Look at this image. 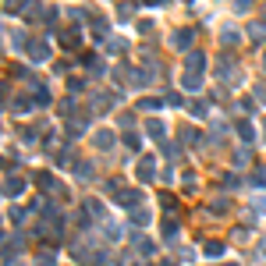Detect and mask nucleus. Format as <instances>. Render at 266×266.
Instances as JSON below:
<instances>
[{"instance_id": "9", "label": "nucleus", "mask_w": 266, "mask_h": 266, "mask_svg": "<svg viewBox=\"0 0 266 266\" xmlns=\"http://www.w3.org/2000/svg\"><path fill=\"white\" fill-rule=\"evenodd\" d=\"M149 135H153V138H163V125H160V121H149Z\"/></svg>"}, {"instance_id": "5", "label": "nucleus", "mask_w": 266, "mask_h": 266, "mask_svg": "<svg viewBox=\"0 0 266 266\" xmlns=\"http://www.w3.org/2000/svg\"><path fill=\"white\" fill-rule=\"evenodd\" d=\"M206 256H209V259H220V256H224V245H220V241H209V245H206Z\"/></svg>"}, {"instance_id": "12", "label": "nucleus", "mask_w": 266, "mask_h": 266, "mask_svg": "<svg viewBox=\"0 0 266 266\" xmlns=\"http://www.w3.org/2000/svg\"><path fill=\"white\" fill-rule=\"evenodd\" d=\"M192 114L196 117H206V103H192Z\"/></svg>"}, {"instance_id": "2", "label": "nucleus", "mask_w": 266, "mask_h": 266, "mask_svg": "<svg viewBox=\"0 0 266 266\" xmlns=\"http://www.w3.org/2000/svg\"><path fill=\"white\" fill-rule=\"evenodd\" d=\"M153 163H156V160H142V163H138V178H142V181H153V178H156V167H153Z\"/></svg>"}, {"instance_id": "7", "label": "nucleus", "mask_w": 266, "mask_h": 266, "mask_svg": "<svg viewBox=\"0 0 266 266\" xmlns=\"http://www.w3.org/2000/svg\"><path fill=\"white\" fill-rule=\"evenodd\" d=\"M96 146H100V149H110V146H114L110 132H100V135H96Z\"/></svg>"}, {"instance_id": "1", "label": "nucleus", "mask_w": 266, "mask_h": 266, "mask_svg": "<svg viewBox=\"0 0 266 266\" xmlns=\"http://www.w3.org/2000/svg\"><path fill=\"white\" fill-rule=\"evenodd\" d=\"M185 64H188V67H185V78H181V85H185L188 92H196V89L202 85V67H206V54H202V50H192Z\"/></svg>"}, {"instance_id": "10", "label": "nucleus", "mask_w": 266, "mask_h": 266, "mask_svg": "<svg viewBox=\"0 0 266 266\" xmlns=\"http://www.w3.org/2000/svg\"><path fill=\"white\" fill-rule=\"evenodd\" d=\"M238 135H241L245 142H252V138H256V135H252V125H241V128H238Z\"/></svg>"}, {"instance_id": "11", "label": "nucleus", "mask_w": 266, "mask_h": 266, "mask_svg": "<svg viewBox=\"0 0 266 266\" xmlns=\"http://www.w3.org/2000/svg\"><path fill=\"white\" fill-rule=\"evenodd\" d=\"M132 224H138V227H142V224H149V216H146V213L138 209V213H135V216H132Z\"/></svg>"}, {"instance_id": "4", "label": "nucleus", "mask_w": 266, "mask_h": 266, "mask_svg": "<svg viewBox=\"0 0 266 266\" xmlns=\"http://www.w3.org/2000/svg\"><path fill=\"white\" fill-rule=\"evenodd\" d=\"M4 188H7V196H11V199H18V196H21V181H18V178H14V181L7 178V181H4Z\"/></svg>"}, {"instance_id": "3", "label": "nucleus", "mask_w": 266, "mask_h": 266, "mask_svg": "<svg viewBox=\"0 0 266 266\" xmlns=\"http://www.w3.org/2000/svg\"><path fill=\"white\" fill-rule=\"evenodd\" d=\"M50 57V46L46 43H32V61H46Z\"/></svg>"}, {"instance_id": "8", "label": "nucleus", "mask_w": 266, "mask_h": 266, "mask_svg": "<svg viewBox=\"0 0 266 266\" xmlns=\"http://www.w3.org/2000/svg\"><path fill=\"white\" fill-rule=\"evenodd\" d=\"M36 185H39V188H54V178H50V174H36Z\"/></svg>"}, {"instance_id": "6", "label": "nucleus", "mask_w": 266, "mask_h": 266, "mask_svg": "<svg viewBox=\"0 0 266 266\" xmlns=\"http://www.w3.org/2000/svg\"><path fill=\"white\" fill-rule=\"evenodd\" d=\"M117 202L121 206H135L138 202V192H117Z\"/></svg>"}]
</instances>
